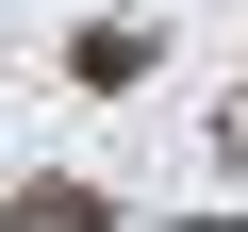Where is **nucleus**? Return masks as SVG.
<instances>
[{
	"instance_id": "obj_1",
	"label": "nucleus",
	"mask_w": 248,
	"mask_h": 232,
	"mask_svg": "<svg viewBox=\"0 0 248 232\" xmlns=\"http://www.w3.org/2000/svg\"><path fill=\"white\" fill-rule=\"evenodd\" d=\"M17 232H116L99 182H17Z\"/></svg>"
}]
</instances>
